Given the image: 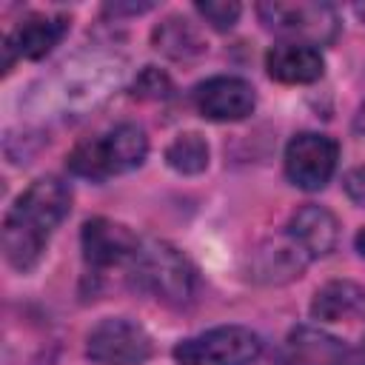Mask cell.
Wrapping results in <instances>:
<instances>
[{"instance_id": "6da1fadb", "label": "cell", "mask_w": 365, "mask_h": 365, "mask_svg": "<svg viewBox=\"0 0 365 365\" xmlns=\"http://www.w3.org/2000/svg\"><path fill=\"white\" fill-rule=\"evenodd\" d=\"M71 185L63 177H37L9 208L3 220V254L20 274L31 271L57 225L71 211Z\"/></svg>"}, {"instance_id": "7a4b0ae2", "label": "cell", "mask_w": 365, "mask_h": 365, "mask_svg": "<svg viewBox=\"0 0 365 365\" xmlns=\"http://www.w3.org/2000/svg\"><path fill=\"white\" fill-rule=\"evenodd\" d=\"M148 157V137L137 123H120L97 137L80 140L68 157L66 165L74 177L103 182L108 177L134 171Z\"/></svg>"}, {"instance_id": "3957f363", "label": "cell", "mask_w": 365, "mask_h": 365, "mask_svg": "<svg viewBox=\"0 0 365 365\" xmlns=\"http://www.w3.org/2000/svg\"><path fill=\"white\" fill-rule=\"evenodd\" d=\"M134 282L148 291L157 302L171 308H185L197 297V268L191 259L165 240H145L131 259Z\"/></svg>"}, {"instance_id": "277c9868", "label": "cell", "mask_w": 365, "mask_h": 365, "mask_svg": "<svg viewBox=\"0 0 365 365\" xmlns=\"http://www.w3.org/2000/svg\"><path fill=\"white\" fill-rule=\"evenodd\" d=\"M177 365H251L262 354V336L245 325H217L174 345Z\"/></svg>"}, {"instance_id": "5b68a950", "label": "cell", "mask_w": 365, "mask_h": 365, "mask_svg": "<svg viewBox=\"0 0 365 365\" xmlns=\"http://www.w3.org/2000/svg\"><path fill=\"white\" fill-rule=\"evenodd\" d=\"M257 17L268 31L317 48L331 43L339 31V17L328 3H259Z\"/></svg>"}, {"instance_id": "8992f818", "label": "cell", "mask_w": 365, "mask_h": 365, "mask_svg": "<svg viewBox=\"0 0 365 365\" xmlns=\"http://www.w3.org/2000/svg\"><path fill=\"white\" fill-rule=\"evenodd\" d=\"M151 354V334L128 317H106L86 336V356L94 365H143Z\"/></svg>"}, {"instance_id": "52a82bcc", "label": "cell", "mask_w": 365, "mask_h": 365, "mask_svg": "<svg viewBox=\"0 0 365 365\" xmlns=\"http://www.w3.org/2000/svg\"><path fill=\"white\" fill-rule=\"evenodd\" d=\"M339 163V145L334 137L319 131H299L288 140L282 168L291 185L302 191H319L331 182Z\"/></svg>"}, {"instance_id": "ba28073f", "label": "cell", "mask_w": 365, "mask_h": 365, "mask_svg": "<svg viewBox=\"0 0 365 365\" xmlns=\"http://www.w3.org/2000/svg\"><path fill=\"white\" fill-rule=\"evenodd\" d=\"M194 108L214 123H237L245 120L257 108V91L248 80L234 74H217L202 80L194 94Z\"/></svg>"}, {"instance_id": "9c48e42d", "label": "cell", "mask_w": 365, "mask_h": 365, "mask_svg": "<svg viewBox=\"0 0 365 365\" xmlns=\"http://www.w3.org/2000/svg\"><path fill=\"white\" fill-rule=\"evenodd\" d=\"M68 34L66 14H29L20 20L3 40V71H11L17 57L23 60H43L60 40Z\"/></svg>"}, {"instance_id": "30bf717a", "label": "cell", "mask_w": 365, "mask_h": 365, "mask_svg": "<svg viewBox=\"0 0 365 365\" xmlns=\"http://www.w3.org/2000/svg\"><path fill=\"white\" fill-rule=\"evenodd\" d=\"M80 248H83V259L91 268H111L134 259V254L140 251V237L123 222H114L108 217H94L83 222Z\"/></svg>"}, {"instance_id": "8fae6325", "label": "cell", "mask_w": 365, "mask_h": 365, "mask_svg": "<svg viewBox=\"0 0 365 365\" xmlns=\"http://www.w3.org/2000/svg\"><path fill=\"white\" fill-rule=\"evenodd\" d=\"M265 71L285 86H308L325 74V57L311 43L279 40L265 51Z\"/></svg>"}, {"instance_id": "7c38bea8", "label": "cell", "mask_w": 365, "mask_h": 365, "mask_svg": "<svg viewBox=\"0 0 365 365\" xmlns=\"http://www.w3.org/2000/svg\"><path fill=\"white\" fill-rule=\"evenodd\" d=\"M285 234L302 248V254L308 259H319L328 257L336 242H339V220L334 217V211H328L325 205H302L291 214Z\"/></svg>"}, {"instance_id": "4fadbf2b", "label": "cell", "mask_w": 365, "mask_h": 365, "mask_svg": "<svg viewBox=\"0 0 365 365\" xmlns=\"http://www.w3.org/2000/svg\"><path fill=\"white\" fill-rule=\"evenodd\" d=\"M311 259L302 254V248L282 231L279 237L265 240L251 259V277L265 285H282L297 279Z\"/></svg>"}, {"instance_id": "5bb4252c", "label": "cell", "mask_w": 365, "mask_h": 365, "mask_svg": "<svg viewBox=\"0 0 365 365\" xmlns=\"http://www.w3.org/2000/svg\"><path fill=\"white\" fill-rule=\"evenodd\" d=\"M288 356L294 365H351V348L317 325H297L288 334Z\"/></svg>"}, {"instance_id": "9a60e30c", "label": "cell", "mask_w": 365, "mask_h": 365, "mask_svg": "<svg viewBox=\"0 0 365 365\" xmlns=\"http://www.w3.org/2000/svg\"><path fill=\"white\" fill-rule=\"evenodd\" d=\"M311 317L317 322L365 319V285L354 279H331L319 285L311 299Z\"/></svg>"}, {"instance_id": "2e32d148", "label": "cell", "mask_w": 365, "mask_h": 365, "mask_svg": "<svg viewBox=\"0 0 365 365\" xmlns=\"http://www.w3.org/2000/svg\"><path fill=\"white\" fill-rule=\"evenodd\" d=\"M151 43L160 54L171 57V60H194L205 54V40L197 31V26L185 17H165L163 23L154 26L151 31Z\"/></svg>"}, {"instance_id": "e0dca14e", "label": "cell", "mask_w": 365, "mask_h": 365, "mask_svg": "<svg viewBox=\"0 0 365 365\" xmlns=\"http://www.w3.org/2000/svg\"><path fill=\"white\" fill-rule=\"evenodd\" d=\"M165 163L177 174H202L208 168V143L197 131L177 134L165 148Z\"/></svg>"}, {"instance_id": "ac0fdd59", "label": "cell", "mask_w": 365, "mask_h": 365, "mask_svg": "<svg viewBox=\"0 0 365 365\" xmlns=\"http://www.w3.org/2000/svg\"><path fill=\"white\" fill-rule=\"evenodd\" d=\"M197 14L217 31H228L237 26L240 14H242V6L234 3V0H208V3H197L194 6Z\"/></svg>"}, {"instance_id": "d6986e66", "label": "cell", "mask_w": 365, "mask_h": 365, "mask_svg": "<svg viewBox=\"0 0 365 365\" xmlns=\"http://www.w3.org/2000/svg\"><path fill=\"white\" fill-rule=\"evenodd\" d=\"M131 94L140 100H165L171 94V77L154 66H145L134 83H131Z\"/></svg>"}, {"instance_id": "ffe728a7", "label": "cell", "mask_w": 365, "mask_h": 365, "mask_svg": "<svg viewBox=\"0 0 365 365\" xmlns=\"http://www.w3.org/2000/svg\"><path fill=\"white\" fill-rule=\"evenodd\" d=\"M342 188H345V194H348L351 202H356V205L365 208V165L351 168L345 174V180H342Z\"/></svg>"}, {"instance_id": "44dd1931", "label": "cell", "mask_w": 365, "mask_h": 365, "mask_svg": "<svg viewBox=\"0 0 365 365\" xmlns=\"http://www.w3.org/2000/svg\"><path fill=\"white\" fill-rule=\"evenodd\" d=\"M154 6L151 3H131V6H120V3H114V6H106V14H143V11H151Z\"/></svg>"}, {"instance_id": "7402d4cb", "label": "cell", "mask_w": 365, "mask_h": 365, "mask_svg": "<svg viewBox=\"0 0 365 365\" xmlns=\"http://www.w3.org/2000/svg\"><path fill=\"white\" fill-rule=\"evenodd\" d=\"M351 365H365V336L359 339V345L351 348Z\"/></svg>"}, {"instance_id": "603a6c76", "label": "cell", "mask_w": 365, "mask_h": 365, "mask_svg": "<svg viewBox=\"0 0 365 365\" xmlns=\"http://www.w3.org/2000/svg\"><path fill=\"white\" fill-rule=\"evenodd\" d=\"M354 248H356V254H359V257H365V225L354 234Z\"/></svg>"}, {"instance_id": "cb8c5ba5", "label": "cell", "mask_w": 365, "mask_h": 365, "mask_svg": "<svg viewBox=\"0 0 365 365\" xmlns=\"http://www.w3.org/2000/svg\"><path fill=\"white\" fill-rule=\"evenodd\" d=\"M354 128H356L359 134H365V103L356 108V117H354Z\"/></svg>"}, {"instance_id": "d4e9b609", "label": "cell", "mask_w": 365, "mask_h": 365, "mask_svg": "<svg viewBox=\"0 0 365 365\" xmlns=\"http://www.w3.org/2000/svg\"><path fill=\"white\" fill-rule=\"evenodd\" d=\"M356 11H359V14H362V17H365V6H359V9H356Z\"/></svg>"}]
</instances>
